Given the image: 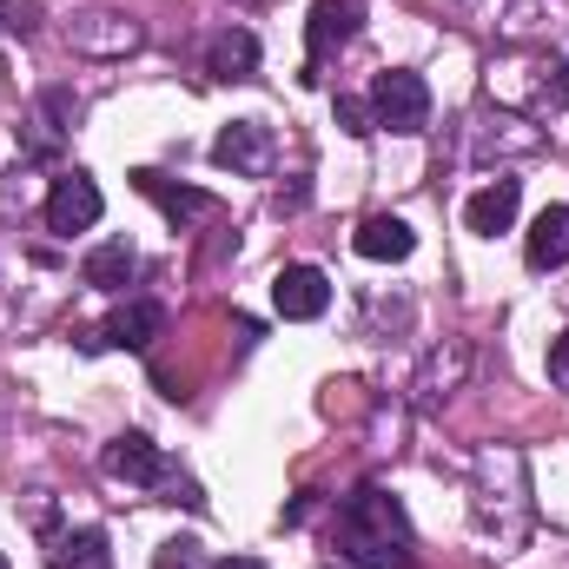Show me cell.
I'll return each instance as SVG.
<instances>
[{"label": "cell", "instance_id": "1", "mask_svg": "<svg viewBox=\"0 0 569 569\" xmlns=\"http://www.w3.org/2000/svg\"><path fill=\"white\" fill-rule=\"evenodd\" d=\"M338 550L358 569H411L418 557V530L405 517V503L385 490V483H358L345 503H338Z\"/></svg>", "mask_w": 569, "mask_h": 569}, {"label": "cell", "instance_id": "2", "mask_svg": "<svg viewBox=\"0 0 569 569\" xmlns=\"http://www.w3.org/2000/svg\"><path fill=\"white\" fill-rule=\"evenodd\" d=\"M371 120H378V127H391V133H425V127H430L425 73H411V67L378 73V80H371Z\"/></svg>", "mask_w": 569, "mask_h": 569}, {"label": "cell", "instance_id": "3", "mask_svg": "<svg viewBox=\"0 0 569 569\" xmlns=\"http://www.w3.org/2000/svg\"><path fill=\"white\" fill-rule=\"evenodd\" d=\"M358 27H365L358 0H311V13H305V80H318V67L345 40H358Z\"/></svg>", "mask_w": 569, "mask_h": 569}, {"label": "cell", "instance_id": "4", "mask_svg": "<svg viewBox=\"0 0 569 569\" xmlns=\"http://www.w3.org/2000/svg\"><path fill=\"white\" fill-rule=\"evenodd\" d=\"M140 20H127V13H113V7H93V13H73L67 20V47L73 53H93V60H127V53H140Z\"/></svg>", "mask_w": 569, "mask_h": 569}, {"label": "cell", "instance_id": "5", "mask_svg": "<svg viewBox=\"0 0 569 569\" xmlns=\"http://www.w3.org/2000/svg\"><path fill=\"white\" fill-rule=\"evenodd\" d=\"M159 331H166V305L133 298V305H120L100 331H80V351H152Z\"/></svg>", "mask_w": 569, "mask_h": 569}, {"label": "cell", "instance_id": "6", "mask_svg": "<svg viewBox=\"0 0 569 569\" xmlns=\"http://www.w3.org/2000/svg\"><path fill=\"white\" fill-rule=\"evenodd\" d=\"M100 212H107V199H100V186H93L87 172H67V179H53V192H47V206H40L47 232H60V239H73V232H93V226H100Z\"/></svg>", "mask_w": 569, "mask_h": 569}, {"label": "cell", "instance_id": "7", "mask_svg": "<svg viewBox=\"0 0 569 569\" xmlns=\"http://www.w3.org/2000/svg\"><path fill=\"white\" fill-rule=\"evenodd\" d=\"M100 470H107L113 483H140V490H159V483L172 477L166 450H159L146 430H127V437H113V443L100 450Z\"/></svg>", "mask_w": 569, "mask_h": 569}, {"label": "cell", "instance_id": "8", "mask_svg": "<svg viewBox=\"0 0 569 569\" xmlns=\"http://www.w3.org/2000/svg\"><path fill=\"white\" fill-rule=\"evenodd\" d=\"M523 73H530V93L517 100L523 113H569V60L550 47H530V53H510Z\"/></svg>", "mask_w": 569, "mask_h": 569}, {"label": "cell", "instance_id": "9", "mask_svg": "<svg viewBox=\"0 0 569 569\" xmlns=\"http://www.w3.org/2000/svg\"><path fill=\"white\" fill-rule=\"evenodd\" d=\"M272 305H279V318H291V325H311V318L331 311V279H325L318 266H279Z\"/></svg>", "mask_w": 569, "mask_h": 569}, {"label": "cell", "instance_id": "10", "mask_svg": "<svg viewBox=\"0 0 569 569\" xmlns=\"http://www.w3.org/2000/svg\"><path fill=\"white\" fill-rule=\"evenodd\" d=\"M212 166L259 179V172L272 166V133H266L259 120H232V127H219V140H212Z\"/></svg>", "mask_w": 569, "mask_h": 569}, {"label": "cell", "instance_id": "11", "mask_svg": "<svg viewBox=\"0 0 569 569\" xmlns=\"http://www.w3.org/2000/svg\"><path fill=\"white\" fill-rule=\"evenodd\" d=\"M517 206H523V179H490L483 192L463 199V226H470L477 239H497V232L517 226Z\"/></svg>", "mask_w": 569, "mask_h": 569}, {"label": "cell", "instance_id": "12", "mask_svg": "<svg viewBox=\"0 0 569 569\" xmlns=\"http://www.w3.org/2000/svg\"><path fill=\"white\" fill-rule=\"evenodd\" d=\"M133 186H140V192L166 212V219H172V226H192V219H212V212H219V199H212V192H199V186H172V179H166V172H152V166L133 172Z\"/></svg>", "mask_w": 569, "mask_h": 569}, {"label": "cell", "instance_id": "13", "mask_svg": "<svg viewBox=\"0 0 569 569\" xmlns=\"http://www.w3.org/2000/svg\"><path fill=\"white\" fill-rule=\"evenodd\" d=\"M351 246H358V259H371V266H398V259L418 252V232H411L398 212H371V219L351 232Z\"/></svg>", "mask_w": 569, "mask_h": 569}, {"label": "cell", "instance_id": "14", "mask_svg": "<svg viewBox=\"0 0 569 569\" xmlns=\"http://www.w3.org/2000/svg\"><path fill=\"white\" fill-rule=\"evenodd\" d=\"M206 73H212V80H252V73H259V33H252V27H226V33H212V47H206Z\"/></svg>", "mask_w": 569, "mask_h": 569}, {"label": "cell", "instance_id": "15", "mask_svg": "<svg viewBox=\"0 0 569 569\" xmlns=\"http://www.w3.org/2000/svg\"><path fill=\"white\" fill-rule=\"evenodd\" d=\"M523 259H530V272L569 266V206H543V212H537V226H530V239H523Z\"/></svg>", "mask_w": 569, "mask_h": 569}, {"label": "cell", "instance_id": "16", "mask_svg": "<svg viewBox=\"0 0 569 569\" xmlns=\"http://www.w3.org/2000/svg\"><path fill=\"white\" fill-rule=\"evenodd\" d=\"M80 279L93 284V291H127V284L140 279V252L127 239H107V246H93L80 259Z\"/></svg>", "mask_w": 569, "mask_h": 569}, {"label": "cell", "instance_id": "17", "mask_svg": "<svg viewBox=\"0 0 569 569\" xmlns=\"http://www.w3.org/2000/svg\"><path fill=\"white\" fill-rule=\"evenodd\" d=\"M47 569H113L107 530H60L47 543Z\"/></svg>", "mask_w": 569, "mask_h": 569}, {"label": "cell", "instance_id": "18", "mask_svg": "<svg viewBox=\"0 0 569 569\" xmlns=\"http://www.w3.org/2000/svg\"><path fill=\"white\" fill-rule=\"evenodd\" d=\"M73 113H80V100H73L67 87H47V93H40V113H33V127H40V133L27 140V152H33V159H47L53 146L67 140V127H73Z\"/></svg>", "mask_w": 569, "mask_h": 569}, {"label": "cell", "instance_id": "19", "mask_svg": "<svg viewBox=\"0 0 569 569\" xmlns=\"http://www.w3.org/2000/svg\"><path fill=\"white\" fill-rule=\"evenodd\" d=\"M463 378V345H450V351H430L425 378H418V398L425 405H437V398H450V385Z\"/></svg>", "mask_w": 569, "mask_h": 569}, {"label": "cell", "instance_id": "20", "mask_svg": "<svg viewBox=\"0 0 569 569\" xmlns=\"http://www.w3.org/2000/svg\"><path fill=\"white\" fill-rule=\"evenodd\" d=\"M152 569H206V557H199V543L172 537V543H159V557H152Z\"/></svg>", "mask_w": 569, "mask_h": 569}, {"label": "cell", "instance_id": "21", "mask_svg": "<svg viewBox=\"0 0 569 569\" xmlns=\"http://www.w3.org/2000/svg\"><path fill=\"white\" fill-rule=\"evenodd\" d=\"M331 113H338V127H345L351 140H365V133H371V100H351V93H345Z\"/></svg>", "mask_w": 569, "mask_h": 569}, {"label": "cell", "instance_id": "22", "mask_svg": "<svg viewBox=\"0 0 569 569\" xmlns=\"http://www.w3.org/2000/svg\"><path fill=\"white\" fill-rule=\"evenodd\" d=\"M0 33H33V7H20V0H0Z\"/></svg>", "mask_w": 569, "mask_h": 569}, {"label": "cell", "instance_id": "23", "mask_svg": "<svg viewBox=\"0 0 569 569\" xmlns=\"http://www.w3.org/2000/svg\"><path fill=\"white\" fill-rule=\"evenodd\" d=\"M550 378L569 385V331H563V338H550Z\"/></svg>", "mask_w": 569, "mask_h": 569}, {"label": "cell", "instance_id": "24", "mask_svg": "<svg viewBox=\"0 0 569 569\" xmlns=\"http://www.w3.org/2000/svg\"><path fill=\"white\" fill-rule=\"evenodd\" d=\"M212 569H266L259 557H226V563H212Z\"/></svg>", "mask_w": 569, "mask_h": 569}, {"label": "cell", "instance_id": "25", "mask_svg": "<svg viewBox=\"0 0 569 569\" xmlns=\"http://www.w3.org/2000/svg\"><path fill=\"white\" fill-rule=\"evenodd\" d=\"M0 569H7V557H0Z\"/></svg>", "mask_w": 569, "mask_h": 569}]
</instances>
